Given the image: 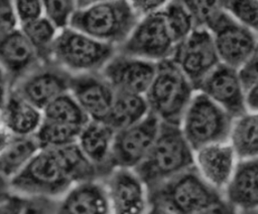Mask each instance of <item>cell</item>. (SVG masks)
<instances>
[{
	"mask_svg": "<svg viewBox=\"0 0 258 214\" xmlns=\"http://www.w3.org/2000/svg\"><path fill=\"white\" fill-rule=\"evenodd\" d=\"M94 179H100L97 169L72 144L39 149L9 183L12 194L20 197L57 200L73 185Z\"/></svg>",
	"mask_w": 258,
	"mask_h": 214,
	"instance_id": "obj_1",
	"label": "cell"
},
{
	"mask_svg": "<svg viewBox=\"0 0 258 214\" xmlns=\"http://www.w3.org/2000/svg\"><path fill=\"white\" fill-rule=\"evenodd\" d=\"M138 20L129 1H77L71 27L116 48Z\"/></svg>",
	"mask_w": 258,
	"mask_h": 214,
	"instance_id": "obj_2",
	"label": "cell"
},
{
	"mask_svg": "<svg viewBox=\"0 0 258 214\" xmlns=\"http://www.w3.org/2000/svg\"><path fill=\"white\" fill-rule=\"evenodd\" d=\"M194 167V150L178 126L160 123L156 139L134 171L151 189Z\"/></svg>",
	"mask_w": 258,
	"mask_h": 214,
	"instance_id": "obj_3",
	"label": "cell"
},
{
	"mask_svg": "<svg viewBox=\"0 0 258 214\" xmlns=\"http://www.w3.org/2000/svg\"><path fill=\"white\" fill-rule=\"evenodd\" d=\"M195 91V87L176 64L167 59L156 64L154 77L144 97L149 113L160 123L179 126Z\"/></svg>",
	"mask_w": 258,
	"mask_h": 214,
	"instance_id": "obj_4",
	"label": "cell"
},
{
	"mask_svg": "<svg viewBox=\"0 0 258 214\" xmlns=\"http://www.w3.org/2000/svg\"><path fill=\"white\" fill-rule=\"evenodd\" d=\"M149 203L171 214H195L222 200V195L209 186L194 167L148 189Z\"/></svg>",
	"mask_w": 258,
	"mask_h": 214,
	"instance_id": "obj_5",
	"label": "cell"
},
{
	"mask_svg": "<svg viewBox=\"0 0 258 214\" xmlns=\"http://www.w3.org/2000/svg\"><path fill=\"white\" fill-rule=\"evenodd\" d=\"M116 53V48L72 27L58 32L52 45L49 63L72 75L100 72Z\"/></svg>",
	"mask_w": 258,
	"mask_h": 214,
	"instance_id": "obj_6",
	"label": "cell"
},
{
	"mask_svg": "<svg viewBox=\"0 0 258 214\" xmlns=\"http://www.w3.org/2000/svg\"><path fill=\"white\" fill-rule=\"evenodd\" d=\"M202 28L210 32L220 63L236 69L257 53V32L236 22L219 1L213 3Z\"/></svg>",
	"mask_w": 258,
	"mask_h": 214,
	"instance_id": "obj_7",
	"label": "cell"
},
{
	"mask_svg": "<svg viewBox=\"0 0 258 214\" xmlns=\"http://www.w3.org/2000/svg\"><path fill=\"white\" fill-rule=\"evenodd\" d=\"M232 120L223 109L196 90L178 127L196 151L211 144L227 142Z\"/></svg>",
	"mask_w": 258,
	"mask_h": 214,
	"instance_id": "obj_8",
	"label": "cell"
},
{
	"mask_svg": "<svg viewBox=\"0 0 258 214\" xmlns=\"http://www.w3.org/2000/svg\"><path fill=\"white\" fill-rule=\"evenodd\" d=\"M175 44L160 12L141 18L116 52L158 63L170 59Z\"/></svg>",
	"mask_w": 258,
	"mask_h": 214,
	"instance_id": "obj_9",
	"label": "cell"
},
{
	"mask_svg": "<svg viewBox=\"0 0 258 214\" xmlns=\"http://www.w3.org/2000/svg\"><path fill=\"white\" fill-rule=\"evenodd\" d=\"M160 121L149 113L140 122L115 132L110 165L134 170L145 159L158 134Z\"/></svg>",
	"mask_w": 258,
	"mask_h": 214,
	"instance_id": "obj_10",
	"label": "cell"
},
{
	"mask_svg": "<svg viewBox=\"0 0 258 214\" xmlns=\"http://www.w3.org/2000/svg\"><path fill=\"white\" fill-rule=\"evenodd\" d=\"M192 86L198 84L220 63L212 36L205 28H196L178 43L170 58Z\"/></svg>",
	"mask_w": 258,
	"mask_h": 214,
	"instance_id": "obj_11",
	"label": "cell"
},
{
	"mask_svg": "<svg viewBox=\"0 0 258 214\" xmlns=\"http://www.w3.org/2000/svg\"><path fill=\"white\" fill-rule=\"evenodd\" d=\"M111 214H146L149 207L148 188L134 170L113 169L102 179Z\"/></svg>",
	"mask_w": 258,
	"mask_h": 214,
	"instance_id": "obj_12",
	"label": "cell"
},
{
	"mask_svg": "<svg viewBox=\"0 0 258 214\" xmlns=\"http://www.w3.org/2000/svg\"><path fill=\"white\" fill-rule=\"evenodd\" d=\"M71 76L52 63H43L14 83L11 90L42 111L51 100L69 91Z\"/></svg>",
	"mask_w": 258,
	"mask_h": 214,
	"instance_id": "obj_13",
	"label": "cell"
},
{
	"mask_svg": "<svg viewBox=\"0 0 258 214\" xmlns=\"http://www.w3.org/2000/svg\"><path fill=\"white\" fill-rule=\"evenodd\" d=\"M156 64L116 52L100 73L116 92L144 95L154 77Z\"/></svg>",
	"mask_w": 258,
	"mask_h": 214,
	"instance_id": "obj_14",
	"label": "cell"
},
{
	"mask_svg": "<svg viewBox=\"0 0 258 214\" xmlns=\"http://www.w3.org/2000/svg\"><path fill=\"white\" fill-rule=\"evenodd\" d=\"M230 117L236 118L246 113L244 91L236 69L219 63L196 87Z\"/></svg>",
	"mask_w": 258,
	"mask_h": 214,
	"instance_id": "obj_15",
	"label": "cell"
},
{
	"mask_svg": "<svg viewBox=\"0 0 258 214\" xmlns=\"http://www.w3.org/2000/svg\"><path fill=\"white\" fill-rule=\"evenodd\" d=\"M69 92L91 121L103 122L115 95V90L100 72L71 76Z\"/></svg>",
	"mask_w": 258,
	"mask_h": 214,
	"instance_id": "obj_16",
	"label": "cell"
},
{
	"mask_svg": "<svg viewBox=\"0 0 258 214\" xmlns=\"http://www.w3.org/2000/svg\"><path fill=\"white\" fill-rule=\"evenodd\" d=\"M237 163L238 159L228 142L211 144L194 151V168L219 193L224 190Z\"/></svg>",
	"mask_w": 258,
	"mask_h": 214,
	"instance_id": "obj_17",
	"label": "cell"
},
{
	"mask_svg": "<svg viewBox=\"0 0 258 214\" xmlns=\"http://www.w3.org/2000/svg\"><path fill=\"white\" fill-rule=\"evenodd\" d=\"M222 198L236 212H257L258 207V161L238 160L236 168L221 193Z\"/></svg>",
	"mask_w": 258,
	"mask_h": 214,
	"instance_id": "obj_18",
	"label": "cell"
},
{
	"mask_svg": "<svg viewBox=\"0 0 258 214\" xmlns=\"http://www.w3.org/2000/svg\"><path fill=\"white\" fill-rule=\"evenodd\" d=\"M55 214H111L103 181L94 179L73 185L55 201Z\"/></svg>",
	"mask_w": 258,
	"mask_h": 214,
	"instance_id": "obj_19",
	"label": "cell"
},
{
	"mask_svg": "<svg viewBox=\"0 0 258 214\" xmlns=\"http://www.w3.org/2000/svg\"><path fill=\"white\" fill-rule=\"evenodd\" d=\"M40 64L35 50L19 28L0 37V65L10 83L12 80L16 83Z\"/></svg>",
	"mask_w": 258,
	"mask_h": 214,
	"instance_id": "obj_20",
	"label": "cell"
},
{
	"mask_svg": "<svg viewBox=\"0 0 258 214\" xmlns=\"http://www.w3.org/2000/svg\"><path fill=\"white\" fill-rule=\"evenodd\" d=\"M115 131L109 126L98 121H89L82 127L77 146L86 159L97 169L102 180L111 171L110 157Z\"/></svg>",
	"mask_w": 258,
	"mask_h": 214,
	"instance_id": "obj_21",
	"label": "cell"
},
{
	"mask_svg": "<svg viewBox=\"0 0 258 214\" xmlns=\"http://www.w3.org/2000/svg\"><path fill=\"white\" fill-rule=\"evenodd\" d=\"M43 121L42 112L9 90L1 109V126L14 137L34 136Z\"/></svg>",
	"mask_w": 258,
	"mask_h": 214,
	"instance_id": "obj_22",
	"label": "cell"
},
{
	"mask_svg": "<svg viewBox=\"0 0 258 214\" xmlns=\"http://www.w3.org/2000/svg\"><path fill=\"white\" fill-rule=\"evenodd\" d=\"M148 114L144 95L115 91L112 105L102 123L117 132L140 122Z\"/></svg>",
	"mask_w": 258,
	"mask_h": 214,
	"instance_id": "obj_23",
	"label": "cell"
},
{
	"mask_svg": "<svg viewBox=\"0 0 258 214\" xmlns=\"http://www.w3.org/2000/svg\"><path fill=\"white\" fill-rule=\"evenodd\" d=\"M227 142L238 160L257 159L258 114L245 113L233 118Z\"/></svg>",
	"mask_w": 258,
	"mask_h": 214,
	"instance_id": "obj_24",
	"label": "cell"
},
{
	"mask_svg": "<svg viewBox=\"0 0 258 214\" xmlns=\"http://www.w3.org/2000/svg\"><path fill=\"white\" fill-rule=\"evenodd\" d=\"M40 149L34 136H12L0 153V175L10 180L16 176Z\"/></svg>",
	"mask_w": 258,
	"mask_h": 214,
	"instance_id": "obj_25",
	"label": "cell"
},
{
	"mask_svg": "<svg viewBox=\"0 0 258 214\" xmlns=\"http://www.w3.org/2000/svg\"><path fill=\"white\" fill-rule=\"evenodd\" d=\"M41 112L43 120L78 128L84 127L90 121L69 91L51 100Z\"/></svg>",
	"mask_w": 258,
	"mask_h": 214,
	"instance_id": "obj_26",
	"label": "cell"
},
{
	"mask_svg": "<svg viewBox=\"0 0 258 214\" xmlns=\"http://www.w3.org/2000/svg\"><path fill=\"white\" fill-rule=\"evenodd\" d=\"M160 13L175 46L196 29L192 15L184 1H166Z\"/></svg>",
	"mask_w": 258,
	"mask_h": 214,
	"instance_id": "obj_27",
	"label": "cell"
},
{
	"mask_svg": "<svg viewBox=\"0 0 258 214\" xmlns=\"http://www.w3.org/2000/svg\"><path fill=\"white\" fill-rule=\"evenodd\" d=\"M35 50L40 62L49 63V56L54 40L59 31L43 16L19 27Z\"/></svg>",
	"mask_w": 258,
	"mask_h": 214,
	"instance_id": "obj_28",
	"label": "cell"
},
{
	"mask_svg": "<svg viewBox=\"0 0 258 214\" xmlns=\"http://www.w3.org/2000/svg\"><path fill=\"white\" fill-rule=\"evenodd\" d=\"M82 128L43 120L34 138L40 149H56L76 144Z\"/></svg>",
	"mask_w": 258,
	"mask_h": 214,
	"instance_id": "obj_29",
	"label": "cell"
},
{
	"mask_svg": "<svg viewBox=\"0 0 258 214\" xmlns=\"http://www.w3.org/2000/svg\"><path fill=\"white\" fill-rule=\"evenodd\" d=\"M222 9L239 24L257 32L258 1L257 0H227L219 1Z\"/></svg>",
	"mask_w": 258,
	"mask_h": 214,
	"instance_id": "obj_30",
	"label": "cell"
},
{
	"mask_svg": "<svg viewBox=\"0 0 258 214\" xmlns=\"http://www.w3.org/2000/svg\"><path fill=\"white\" fill-rule=\"evenodd\" d=\"M43 17L57 31L71 27L73 16L77 10V1H42Z\"/></svg>",
	"mask_w": 258,
	"mask_h": 214,
	"instance_id": "obj_31",
	"label": "cell"
},
{
	"mask_svg": "<svg viewBox=\"0 0 258 214\" xmlns=\"http://www.w3.org/2000/svg\"><path fill=\"white\" fill-rule=\"evenodd\" d=\"M13 7L19 27L43 16L42 1H13Z\"/></svg>",
	"mask_w": 258,
	"mask_h": 214,
	"instance_id": "obj_32",
	"label": "cell"
},
{
	"mask_svg": "<svg viewBox=\"0 0 258 214\" xmlns=\"http://www.w3.org/2000/svg\"><path fill=\"white\" fill-rule=\"evenodd\" d=\"M237 76L243 91L250 90L258 86V69H257V53L236 68Z\"/></svg>",
	"mask_w": 258,
	"mask_h": 214,
	"instance_id": "obj_33",
	"label": "cell"
},
{
	"mask_svg": "<svg viewBox=\"0 0 258 214\" xmlns=\"http://www.w3.org/2000/svg\"><path fill=\"white\" fill-rule=\"evenodd\" d=\"M19 28L13 1L0 0V37Z\"/></svg>",
	"mask_w": 258,
	"mask_h": 214,
	"instance_id": "obj_34",
	"label": "cell"
},
{
	"mask_svg": "<svg viewBox=\"0 0 258 214\" xmlns=\"http://www.w3.org/2000/svg\"><path fill=\"white\" fill-rule=\"evenodd\" d=\"M55 201L46 198H24L20 214H55Z\"/></svg>",
	"mask_w": 258,
	"mask_h": 214,
	"instance_id": "obj_35",
	"label": "cell"
},
{
	"mask_svg": "<svg viewBox=\"0 0 258 214\" xmlns=\"http://www.w3.org/2000/svg\"><path fill=\"white\" fill-rule=\"evenodd\" d=\"M129 2L137 18L141 19V18L160 12L166 1L137 0V1H129Z\"/></svg>",
	"mask_w": 258,
	"mask_h": 214,
	"instance_id": "obj_36",
	"label": "cell"
},
{
	"mask_svg": "<svg viewBox=\"0 0 258 214\" xmlns=\"http://www.w3.org/2000/svg\"><path fill=\"white\" fill-rule=\"evenodd\" d=\"M24 198L13 194L0 205V214H20Z\"/></svg>",
	"mask_w": 258,
	"mask_h": 214,
	"instance_id": "obj_37",
	"label": "cell"
},
{
	"mask_svg": "<svg viewBox=\"0 0 258 214\" xmlns=\"http://www.w3.org/2000/svg\"><path fill=\"white\" fill-rule=\"evenodd\" d=\"M195 214H238L236 210L231 207L223 199L215 204H212Z\"/></svg>",
	"mask_w": 258,
	"mask_h": 214,
	"instance_id": "obj_38",
	"label": "cell"
},
{
	"mask_svg": "<svg viewBox=\"0 0 258 214\" xmlns=\"http://www.w3.org/2000/svg\"><path fill=\"white\" fill-rule=\"evenodd\" d=\"M244 106L246 113L257 114L258 112V86L244 92Z\"/></svg>",
	"mask_w": 258,
	"mask_h": 214,
	"instance_id": "obj_39",
	"label": "cell"
},
{
	"mask_svg": "<svg viewBox=\"0 0 258 214\" xmlns=\"http://www.w3.org/2000/svg\"><path fill=\"white\" fill-rule=\"evenodd\" d=\"M9 86H10V82H9L8 76L5 73L2 66L0 65V110L4 105V102L9 93V90H10Z\"/></svg>",
	"mask_w": 258,
	"mask_h": 214,
	"instance_id": "obj_40",
	"label": "cell"
},
{
	"mask_svg": "<svg viewBox=\"0 0 258 214\" xmlns=\"http://www.w3.org/2000/svg\"><path fill=\"white\" fill-rule=\"evenodd\" d=\"M9 180L0 175V205L12 196Z\"/></svg>",
	"mask_w": 258,
	"mask_h": 214,
	"instance_id": "obj_41",
	"label": "cell"
},
{
	"mask_svg": "<svg viewBox=\"0 0 258 214\" xmlns=\"http://www.w3.org/2000/svg\"><path fill=\"white\" fill-rule=\"evenodd\" d=\"M12 135H10L5 129L0 127V153L4 149V147L7 145L9 140L11 139Z\"/></svg>",
	"mask_w": 258,
	"mask_h": 214,
	"instance_id": "obj_42",
	"label": "cell"
},
{
	"mask_svg": "<svg viewBox=\"0 0 258 214\" xmlns=\"http://www.w3.org/2000/svg\"><path fill=\"white\" fill-rule=\"evenodd\" d=\"M146 214H171V213L161 207H158L155 205H150Z\"/></svg>",
	"mask_w": 258,
	"mask_h": 214,
	"instance_id": "obj_43",
	"label": "cell"
},
{
	"mask_svg": "<svg viewBox=\"0 0 258 214\" xmlns=\"http://www.w3.org/2000/svg\"><path fill=\"white\" fill-rule=\"evenodd\" d=\"M239 214H257V212H251V213H239Z\"/></svg>",
	"mask_w": 258,
	"mask_h": 214,
	"instance_id": "obj_44",
	"label": "cell"
},
{
	"mask_svg": "<svg viewBox=\"0 0 258 214\" xmlns=\"http://www.w3.org/2000/svg\"><path fill=\"white\" fill-rule=\"evenodd\" d=\"M0 127H2L1 126V110H0Z\"/></svg>",
	"mask_w": 258,
	"mask_h": 214,
	"instance_id": "obj_45",
	"label": "cell"
}]
</instances>
